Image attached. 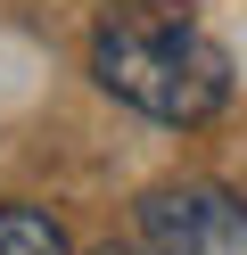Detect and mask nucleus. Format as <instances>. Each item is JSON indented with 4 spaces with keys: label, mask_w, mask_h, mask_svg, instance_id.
Here are the masks:
<instances>
[{
    "label": "nucleus",
    "mask_w": 247,
    "mask_h": 255,
    "mask_svg": "<svg viewBox=\"0 0 247 255\" xmlns=\"http://www.w3.org/2000/svg\"><path fill=\"white\" fill-rule=\"evenodd\" d=\"M91 74L157 124H206L231 99V58L181 8H115L91 33Z\"/></svg>",
    "instance_id": "1"
},
{
    "label": "nucleus",
    "mask_w": 247,
    "mask_h": 255,
    "mask_svg": "<svg viewBox=\"0 0 247 255\" xmlns=\"http://www.w3.org/2000/svg\"><path fill=\"white\" fill-rule=\"evenodd\" d=\"M148 255H247V198L223 181H165L140 198Z\"/></svg>",
    "instance_id": "2"
},
{
    "label": "nucleus",
    "mask_w": 247,
    "mask_h": 255,
    "mask_svg": "<svg viewBox=\"0 0 247 255\" xmlns=\"http://www.w3.org/2000/svg\"><path fill=\"white\" fill-rule=\"evenodd\" d=\"M0 255H66V231L33 206H8L0 198Z\"/></svg>",
    "instance_id": "3"
},
{
    "label": "nucleus",
    "mask_w": 247,
    "mask_h": 255,
    "mask_svg": "<svg viewBox=\"0 0 247 255\" xmlns=\"http://www.w3.org/2000/svg\"><path fill=\"white\" fill-rule=\"evenodd\" d=\"M99 255H132V247H99Z\"/></svg>",
    "instance_id": "4"
}]
</instances>
